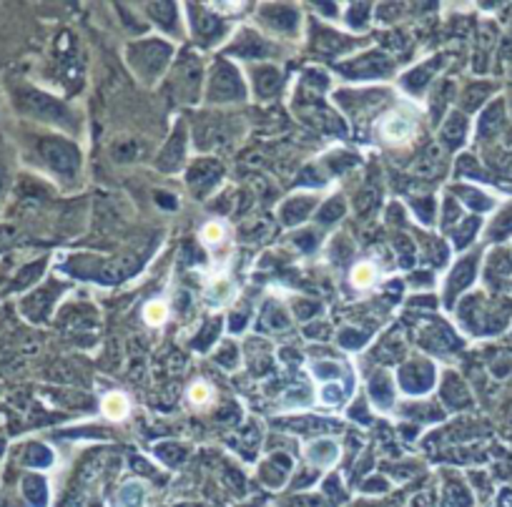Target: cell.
Wrapping results in <instances>:
<instances>
[{
    "label": "cell",
    "instance_id": "1",
    "mask_svg": "<svg viewBox=\"0 0 512 507\" xmlns=\"http://www.w3.org/2000/svg\"><path fill=\"white\" fill-rule=\"evenodd\" d=\"M415 121L404 113H389L380 126V136L387 144H407L415 136Z\"/></svg>",
    "mask_w": 512,
    "mask_h": 507
},
{
    "label": "cell",
    "instance_id": "2",
    "mask_svg": "<svg viewBox=\"0 0 512 507\" xmlns=\"http://www.w3.org/2000/svg\"><path fill=\"white\" fill-rule=\"evenodd\" d=\"M41 151H43V158L53 168H58V171H73L75 161H78L75 151L68 144H61V141H48V144H43Z\"/></svg>",
    "mask_w": 512,
    "mask_h": 507
},
{
    "label": "cell",
    "instance_id": "3",
    "mask_svg": "<svg viewBox=\"0 0 512 507\" xmlns=\"http://www.w3.org/2000/svg\"><path fill=\"white\" fill-rule=\"evenodd\" d=\"M377 282V266L369 264V261H359L354 269H351V284L357 289H367Z\"/></svg>",
    "mask_w": 512,
    "mask_h": 507
},
{
    "label": "cell",
    "instance_id": "4",
    "mask_svg": "<svg viewBox=\"0 0 512 507\" xmlns=\"http://www.w3.org/2000/svg\"><path fill=\"white\" fill-rule=\"evenodd\" d=\"M104 415L108 417V420H121V417H126L128 415V399L118 392L108 394V397L104 399Z\"/></svg>",
    "mask_w": 512,
    "mask_h": 507
},
{
    "label": "cell",
    "instance_id": "5",
    "mask_svg": "<svg viewBox=\"0 0 512 507\" xmlns=\"http://www.w3.org/2000/svg\"><path fill=\"white\" fill-rule=\"evenodd\" d=\"M442 136H444V141H447L449 146L462 144V139H465V118H462L460 113L449 115L447 126L442 128Z\"/></svg>",
    "mask_w": 512,
    "mask_h": 507
},
{
    "label": "cell",
    "instance_id": "6",
    "mask_svg": "<svg viewBox=\"0 0 512 507\" xmlns=\"http://www.w3.org/2000/svg\"><path fill=\"white\" fill-rule=\"evenodd\" d=\"M472 274H475V259H465L455 269V274L449 277V294H452V292H457V289L467 287V282L472 279Z\"/></svg>",
    "mask_w": 512,
    "mask_h": 507
},
{
    "label": "cell",
    "instance_id": "7",
    "mask_svg": "<svg viewBox=\"0 0 512 507\" xmlns=\"http://www.w3.org/2000/svg\"><path fill=\"white\" fill-rule=\"evenodd\" d=\"M306 455H309L311 460H319V457H322V465H329V462L337 457V444H334L332 439H317V442L306 450Z\"/></svg>",
    "mask_w": 512,
    "mask_h": 507
},
{
    "label": "cell",
    "instance_id": "8",
    "mask_svg": "<svg viewBox=\"0 0 512 507\" xmlns=\"http://www.w3.org/2000/svg\"><path fill=\"white\" fill-rule=\"evenodd\" d=\"M500 123H502V106L495 104L492 108L485 111L482 123H480V133H482V136H487V133H495L497 128H500Z\"/></svg>",
    "mask_w": 512,
    "mask_h": 507
},
{
    "label": "cell",
    "instance_id": "9",
    "mask_svg": "<svg viewBox=\"0 0 512 507\" xmlns=\"http://www.w3.org/2000/svg\"><path fill=\"white\" fill-rule=\"evenodd\" d=\"M166 317H168V309H166V304L163 301H149L146 304V309H144V319L149 324H163L166 322Z\"/></svg>",
    "mask_w": 512,
    "mask_h": 507
},
{
    "label": "cell",
    "instance_id": "10",
    "mask_svg": "<svg viewBox=\"0 0 512 507\" xmlns=\"http://www.w3.org/2000/svg\"><path fill=\"white\" fill-rule=\"evenodd\" d=\"M224 234L226 231H224V224H221V221H208V224L201 229V239L206 244H211V246L224 242Z\"/></svg>",
    "mask_w": 512,
    "mask_h": 507
},
{
    "label": "cell",
    "instance_id": "11",
    "mask_svg": "<svg viewBox=\"0 0 512 507\" xmlns=\"http://www.w3.org/2000/svg\"><path fill=\"white\" fill-rule=\"evenodd\" d=\"M189 399L196 404V407H204V404L211 402V387H208L206 382H196V384L189 389Z\"/></svg>",
    "mask_w": 512,
    "mask_h": 507
},
{
    "label": "cell",
    "instance_id": "12",
    "mask_svg": "<svg viewBox=\"0 0 512 507\" xmlns=\"http://www.w3.org/2000/svg\"><path fill=\"white\" fill-rule=\"evenodd\" d=\"M319 394H322L324 404H339V399H342V389L337 384H324Z\"/></svg>",
    "mask_w": 512,
    "mask_h": 507
},
{
    "label": "cell",
    "instance_id": "13",
    "mask_svg": "<svg viewBox=\"0 0 512 507\" xmlns=\"http://www.w3.org/2000/svg\"><path fill=\"white\" fill-rule=\"evenodd\" d=\"M334 213H342V204H332V208H329V211H324V213H322V219L329 224V219H332Z\"/></svg>",
    "mask_w": 512,
    "mask_h": 507
},
{
    "label": "cell",
    "instance_id": "14",
    "mask_svg": "<svg viewBox=\"0 0 512 507\" xmlns=\"http://www.w3.org/2000/svg\"><path fill=\"white\" fill-rule=\"evenodd\" d=\"M0 189H3V176H0Z\"/></svg>",
    "mask_w": 512,
    "mask_h": 507
}]
</instances>
